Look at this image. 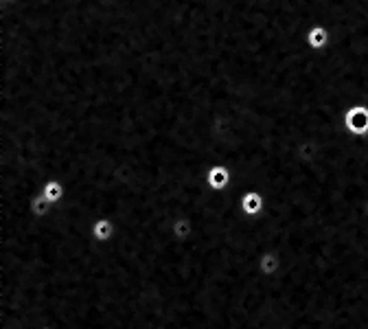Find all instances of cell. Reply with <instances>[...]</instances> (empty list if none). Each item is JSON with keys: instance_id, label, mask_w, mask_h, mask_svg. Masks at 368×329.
Segmentation results:
<instances>
[{"instance_id": "obj_1", "label": "cell", "mask_w": 368, "mask_h": 329, "mask_svg": "<svg viewBox=\"0 0 368 329\" xmlns=\"http://www.w3.org/2000/svg\"><path fill=\"white\" fill-rule=\"evenodd\" d=\"M344 130L355 138L368 136V106L366 103H353L344 112Z\"/></svg>"}, {"instance_id": "obj_2", "label": "cell", "mask_w": 368, "mask_h": 329, "mask_svg": "<svg viewBox=\"0 0 368 329\" xmlns=\"http://www.w3.org/2000/svg\"><path fill=\"white\" fill-rule=\"evenodd\" d=\"M239 206L248 217H259L265 213L267 200L259 189H246L239 197Z\"/></svg>"}, {"instance_id": "obj_3", "label": "cell", "mask_w": 368, "mask_h": 329, "mask_svg": "<svg viewBox=\"0 0 368 329\" xmlns=\"http://www.w3.org/2000/svg\"><path fill=\"white\" fill-rule=\"evenodd\" d=\"M207 184L209 189L215 193H224L228 191V186L233 184V171L226 164H213L207 171Z\"/></svg>"}, {"instance_id": "obj_4", "label": "cell", "mask_w": 368, "mask_h": 329, "mask_svg": "<svg viewBox=\"0 0 368 329\" xmlns=\"http://www.w3.org/2000/svg\"><path fill=\"white\" fill-rule=\"evenodd\" d=\"M257 268H259V272L263 274V277L272 279V277H276V274H278L280 270H283V257H280V252H278V250L267 248V250L261 252V255H259V259H257Z\"/></svg>"}, {"instance_id": "obj_5", "label": "cell", "mask_w": 368, "mask_h": 329, "mask_svg": "<svg viewBox=\"0 0 368 329\" xmlns=\"http://www.w3.org/2000/svg\"><path fill=\"white\" fill-rule=\"evenodd\" d=\"M90 235L94 241H99V244H107V241H112L116 237V222L107 215L96 217L90 224Z\"/></svg>"}, {"instance_id": "obj_6", "label": "cell", "mask_w": 368, "mask_h": 329, "mask_svg": "<svg viewBox=\"0 0 368 329\" xmlns=\"http://www.w3.org/2000/svg\"><path fill=\"white\" fill-rule=\"evenodd\" d=\"M305 42H307V47H309L311 51L322 53V51H327V49L331 47V31L324 27V25H313V27L307 31Z\"/></svg>"}, {"instance_id": "obj_7", "label": "cell", "mask_w": 368, "mask_h": 329, "mask_svg": "<svg viewBox=\"0 0 368 329\" xmlns=\"http://www.w3.org/2000/svg\"><path fill=\"white\" fill-rule=\"evenodd\" d=\"M171 235L176 241H189L193 230H196V224H193V219L187 215V213H180L171 219Z\"/></svg>"}, {"instance_id": "obj_8", "label": "cell", "mask_w": 368, "mask_h": 329, "mask_svg": "<svg viewBox=\"0 0 368 329\" xmlns=\"http://www.w3.org/2000/svg\"><path fill=\"white\" fill-rule=\"evenodd\" d=\"M40 193L44 195L53 206H57V204L64 200V195H66V186H64V182H62V180H57V178H51V180H47L44 184H42Z\"/></svg>"}, {"instance_id": "obj_9", "label": "cell", "mask_w": 368, "mask_h": 329, "mask_svg": "<svg viewBox=\"0 0 368 329\" xmlns=\"http://www.w3.org/2000/svg\"><path fill=\"white\" fill-rule=\"evenodd\" d=\"M29 211H31V215H34V217H47L53 211V204L38 191V193H34L29 197Z\"/></svg>"}, {"instance_id": "obj_10", "label": "cell", "mask_w": 368, "mask_h": 329, "mask_svg": "<svg viewBox=\"0 0 368 329\" xmlns=\"http://www.w3.org/2000/svg\"><path fill=\"white\" fill-rule=\"evenodd\" d=\"M0 3H12V0H0Z\"/></svg>"}]
</instances>
